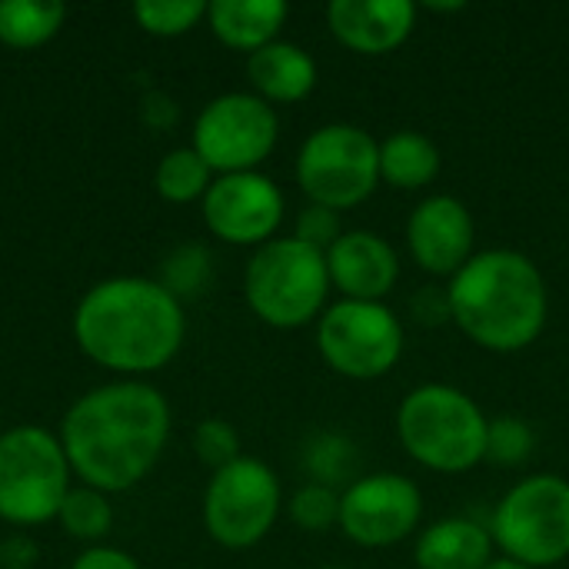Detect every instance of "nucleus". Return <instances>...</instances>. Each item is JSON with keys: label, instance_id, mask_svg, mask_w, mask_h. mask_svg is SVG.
Listing matches in <instances>:
<instances>
[{"label": "nucleus", "instance_id": "2", "mask_svg": "<svg viewBox=\"0 0 569 569\" xmlns=\"http://www.w3.org/2000/svg\"><path fill=\"white\" fill-rule=\"evenodd\" d=\"M187 337L180 297L150 277H107L73 310L77 347L113 373H153L167 367Z\"/></svg>", "mask_w": 569, "mask_h": 569}, {"label": "nucleus", "instance_id": "28", "mask_svg": "<svg viewBox=\"0 0 569 569\" xmlns=\"http://www.w3.org/2000/svg\"><path fill=\"white\" fill-rule=\"evenodd\" d=\"M293 237L303 240L307 247L327 253L340 237H343V223H340V213L323 207V203H307L300 213H297V227H293Z\"/></svg>", "mask_w": 569, "mask_h": 569}, {"label": "nucleus", "instance_id": "31", "mask_svg": "<svg viewBox=\"0 0 569 569\" xmlns=\"http://www.w3.org/2000/svg\"><path fill=\"white\" fill-rule=\"evenodd\" d=\"M70 569H140V563L120 547L97 543V547H87Z\"/></svg>", "mask_w": 569, "mask_h": 569}, {"label": "nucleus", "instance_id": "7", "mask_svg": "<svg viewBox=\"0 0 569 569\" xmlns=\"http://www.w3.org/2000/svg\"><path fill=\"white\" fill-rule=\"evenodd\" d=\"M490 537L507 560L530 569L560 567L569 560V480L533 473L513 483L493 507Z\"/></svg>", "mask_w": 569, "mask_h": 569}, {"label": "nucleus", "instance_id": "18", "mask_svg": "<svg viewBox=\"0 0 569 569\" xmlns=\"http://www.w3.org/2000/svg\"><path fill=\"white\" fill-rule=\"evenodd\" d=\"M413 560L417 569H487L493 563L490 527L473 517H443L417 537Z\"/></svg>", "mask_w": 569, "mask_h": 569}, {"label": "nucleus", "instance_id": "10", "mask_svg": "<svg viewBox=\"0 0 569 569\" xmlns=\"http://www.w3.org/2000/svg\"><path fill=\"white\" fill-rule=\"evenodd\" d=\"M280 510V480L257 457H240L230 467L213 470L203 490V527L210 540L227 550H250L267 540Z\"/></svg>", "mask_w": 569, "mask_h": 569}, {"label": "nucleus", "instance_id": "19", "mask_svg": "<svg viewBox=\"0 0 569 569\" xmlns=\"http://www.w3.org/2000/svg\"><path fill=\"white\" fill-rule=\"evenodd\" d=\"M287 17L290 7L283 0H213L207 7L213 37L243 53H257L260 47L280 40Z\"/></svg>", "mask_w": 569, "mask_h": 569}, {"label": "nucleus", "instance_id": "24", "mask_svg": "<svg viewBox=\"0 0 569 569\" xmlns=\"http://www.w3.org/2000/svg\"><path fill=\"white\" fill-rule=\"evenodd\" d=\"M207 0H137L133 20L153 37H180L207 20Z\"/></svg>", "mask_w": 569, "mask_h": 569}, {"label": "nucleus", "instance_id": "25", "mask_svg": "<svg viewBox=\"0 0 569 569\" xmlns=\"http://www.w3.org/2000/svg\"><path fill=\"white\" fill-rule=\"evenodd\" d=\"M290 520L303 530V533H327L333 527H340V493L327 483H303L290 503Z\"/></svg>", "mask_w": 569, "mask_h": 569}, {"label": "nucleus", "instance_id": "3", "mask_svg": "<svg viewBox=\"0 0 569 569\" xmlns=\"http://www.w3.org/2000/svg\"><path fill=\"white\" fill-rule=\"evenodd\" d=\"M450 320L490 353H520L533 347L550 317L543 270L520 250L490 247L450 277Z\"/></svg>", "mask_w": 569, "mask_h": 569}, {"label": "nucleus", "instance_id": "22", "mask_svg": "<svg viewBox=\"0 0 569 569\" xmlns=\"http://www.w3.org/2000/svg\"><path fill=\"white\" fill-rule=\"evenodd\" d=\"M213 177L217 173L207 167V160L193 147H173L160 157L153 170V187L170 203H190V200L207 197Z\"/></svg>", "mask_w": 569, "mask_h": 569}, {"label": "nucleus", "instance_id": "11", "mask_svg": "<svg viewBox=\"0 0 569 569\" xmlns=\"http://www.w3.org/2000/svg\"><path fill=\"white\" fill-rule=\"evenodd\" d=\"M280 137L277 110L253 90H230L203 103L193 120V150L220 173L260 170Z\"/></svg>", "mask_w": 569, "mask_h": 569}, {"label": "nucleus", "instance_id": "17", "mask_svg": "<svg viewBox=\"0 0 569 569\" xmlns=\"http://www.w3.org/2000/svg\"><path fill=\"white\" fill-rule=\"evenodd\" d=\"M247 77L253 93L273 103H300L313 93L320 70L310 50L293 40H273L247 57Z\"/></svg>", "mask_w": 569, "mask_h": 569}, {"label": "nucleus", "instance_id": "15", "mask_svg": "<svg viewBox=\"0 0 569 569\" xmlns=\"http://www.w3.org/2000/svg\"><path fill=\"white\" fill-rule=\"evenodd\" d=\"M330 287L343 300L383 303L400 280V257L390 240L373 230H343V237L327 250Z\"/></svg>", "mask_w": 569, "mask_h": 569}, {"label": "nucleus", "instance_id": "8", "mask_svg": "<svg viewBox=\"0 0 569 569\" xmlns=\"http://www.w3.org/2000/svg\"><path fill=\"white\" fill-rule=\"evenodd\" d=\"M293 173L310 203L353 210L380 187V140L357 123H323L300 143Z\"/></svg>", "mask_w": 569, "mask_h": 569}, {"label": "nucleus", "instance_id": "33", "mask_svg": "<svg viewBox=\"0 0 569 569\" xmlns=\"http://www.w3.org/2000/svg\"><path fill=\"white\" fill-rule=\"evenodd\" d=\"M37 560V543L30 537H7L0 543V569H30Z\"/></svg>", "mask_w": 569, "mask_h": 569}, {"label": "nucleus", "instance_id": "12", "mask_svg": "<svg viewBox=\"0 0 569 569\" xmlns=\"http://www.w3.org/2000/svg\"><path fill=\"white\" fill-rule=\"evenodd\" d=\"M423 493L403 473H367L340 493V530L363 550H383L417 533Z\"/></svg>", "mask_w": 569, "mask_h": 569}, {"label": "nucleus", "instance_id": "26", "mask_svg": "<svg viewBox=\"0 0 569 569\" xmlns=\"http://www.w3.org/2000/svg\"><path fill=\"white\" fill-rule=\"evenodd\" d=\"M537 450V433L523 417L503 413L490 420L487 430V460L500 463V467H520L530 460V453Z\"/></svg>", "mask_w": 569, "mask_h": 569}, {"label": "nucleus", "instance_id": "9", "mask_svg": "<svg viewBox=\"0 0 569 569\" xmlns=\"http://www.w3.org/2000/svg\"><path fill=\"white\" fill-rule=\"evenodd\" d=\"M403 320L373 300H333L317 320V350L323 363L347 380H380L403 357Z\"/></svg>", "mask_w": 569, "mask_h": 569}, {"label": "nucleus", "instance_id": "16", "mask_svg": "<svg viewBox=\"0 0 569 569\" xmlns=\"http://www.w3.org/2000/svg\"><path fill=\"white\" fill-rule=\"evenodd\" d=\"M330 33L353 53L383 57L417 30L413 0H333L327 7Z\"/></svg>", "mask_w": 569, "mask_h": 569}, {"label": "nucleus", "instance_id": "21", "mask_svg": "<svg viewBox=\"0 0 569 569\" xmlns=\"http://www.w3.org/2000/svg\"><path fill=\"white\" fill-rule=\"evenodd\" d=\"M67 7L60 0H3L0 3V43L13 50L43 47L60 33Z\"/></svg>", "mask_w": 569, "mask_h": 569}, {"label": "nucleus", "instance_id": "23", "mask_svg": "<svg viewBox=\"0 0 569 569\" xmlns=\"http://www.w3.org/2000/svg\"><path fill=\"white\" fill-rule=\"evenodd\" d=\"M57 523L63 527L67 537L97 547L110 533V527H113V507H110L107 493L80 483V487H70V493L63 497Z\"/></svg>", "mask_w": 569, "mask_h": 569}, {"label": "nucleus", "instance_id": "30", "mask_svg": "<svg viewBox=\"0 0 569 569\" xmlns=\"http://www.w3.org/2000/svg\"><path fill=\"white\" fill-rule=\"evenodd\" d=\"M350 463H353V447L343 437L330 433V437H320L310 447V470H313L317 483L333 487L337 480H343L350 473Z\"/></svg>", "mask_w": 569, "mask_h": 569}, {"label": "nucleus", "instance_id": "1", "mask_svg": "<svg viewBox=\"0 0 569 569\" xmlns=\"http://www.w3.org/2000/svg\"><path fill=\"white\" fill-rule=\"evenodd\" d=\"M57 437L80 483L107 497L123 493L163 457L170 403L153 383L113 380L73 400Z\"/></svg>", "mask_w": 569, "mask_h": 569}, {"label": "nucleus", "instance_id": "32", "mask_svg": "<svg viewBox=\"0 0 569 569\" xmlns=\"http://www.w3.org/2000/svg\"><path fill=\"white\" fill-rule=\"evenodd\" d=\"M410 313H413L420 323H427V327L450 320V300H447V290H437V287H423V290H417V297H413V303H410Z\"/></svg>", "mask_w": 569, "mask_h": 569}, {"label": "nucleus", "instance_id": "36", "mask_svg": "<svg viewBox=\"0 0 569 569\" xmlns=\"http://www.w3.org/2000/svg\"><path fill=\"white\" fill-rule=\"evenodd\" d=\"M320 569H347V567H320Z\"/></svg>", "mask_w": 569, "mask_h": 569}, {"label": "nucleus", "instance_id": "34", "mask_svg": "<svg viewBox=\"0 0 569 569\" xmlns=\"http://www.w3.org/2000/svg\"><path fill=\"white\" fill-rule=\"evenodd\" d=\"M487 569H530L523 567V563H517V560H507V557H493V563Z\"/></svg>", "mask_w": 569, "mask_h": 569}, {"label": "nucleus", "instance_id": "6", "mask_svg": "<svg viewBox=\"0 0 569 569\" xmlns=\"http://www.w3.org/2000/svg\"><path fill=\"white\" fill-rule=\"evenodd\" d=\"M70 460L57 433L23 423L0 433V520L40 527L57 520L70 493Z\"/></svg>", "mask_w": 569, "mask_h": 569}, {"label": "nucleus", "instance_id": "29", "mask_svg": "<svg viewBox=\"0 0 569 569\" xmlns=\"http://www.w3.org/2000/svg\"><path fill=\"white\" fill-rule=\"evenodd\" d=\"M210 277V260L200 247H183L167 260V280H160L173 297H190Z\"/></svg>", "mask_w": 569, "mask_h": 569}, {"label": "nucleus", "instance_id": "35", "mask_svg": "<svg viewBox=\"0 0 569 569\" xmlns=\"http://www.w3.org/2000/svg\"><path fill=\"white\" fill-rule=\"evenodd\" d=\"M427 10H433V13H453V10H463V3H427Z\"/></svg>", "mask_w": 569, "mask_h": 569}, {"label": "nucleus", "instance_id": "14", "mask_svg": "<svg viewBox=\"0 0 569 569\" xmlns=\"http://www.w3.org/2000/svg\"><path fill=\"white\" fill-rule=\"evenodd\" d=\"M407 247L430 277H453L473 260L477 223L470 207L453 193L423 197L407 217Z\"/></svg>", "mask_w": 569, "mask_h": 569}, {"label": "nucleus", "instance_id": "37", "mask_svg": "<svg viewBox=\"0 0 569 569\" xmlns=\"http://www.w3.org/2000/svg\"><path fill=\"white\" fill-rule=\"evenodd\" d=\"M0 433H3V430H0Z\"/></svg>", "mask_w": 569, "mask_h": 569}, {"label": "nucleus", "instance_id": "20", "mask_svg": "<svg viewBox=\"0 0 569 569\" xmlns=\"http://www.w3.org/2000/svg\"><path fill=\"white\" fill-rule=\"evenodd\" d=\"M443 170L440 147L420 130H393L380 140V183L393 190H423Z\"/></svg>", "mask_w": 569, "mask_h": 569}, {"label": "nucleus", "instance_id": "5", "mask_svg": "<svg viewBox=\"0 0 569 569\" xmlns=\"http://www.w3.org/2000/svg\"><path fill=\"white\" fill-rule=\"evenodd\" d=\"M243 297L257 320L277 330H300L320 320L330 297L327 253L297 237H273L247 260Z\"/></svg>", "mask_w": 569, "mask_h": 569}, {"label": "nucleus", "instance_id": "13", "mask_svg": "<svg viewBox=\"0 0 569 569\" xmlns=\"http://www.w3.org/2000/svg\"><path fill=\"white\" fill-rule=\"evenodd\" d=\"M203 203V223L210 233L233 247H263L283 223V190L260 170L213 177Z\"/></svg>", "mask_w": 569, "mask_h": 569}, {"label": "nucleus", "instance_id": "4", "mask_svg": "<svg viewBox=\"0 0 569 569\" xmlns=\"http://www.w3.org/2000/svg\"><path fill=\"white\" fill-rule=\"evenodd\" d=\"M490 420L480 403L450 383H423L397 407L400 447L433 473H467L487 460Z\"/></svg>", "mask_w": 569, "mask_h": 569}, {"label": "nucleus", "instance_id": "27", "mask_svg": "<svg viewBox=\"0 0 569 569\" xmlns=\"http://www.w3.org/2000/svg\"><path fill=\"white\" fill-rule=\"evenodd\" d=\"M193 453L210 470H223L243 457L240 453V433L233 430V423H227L220 417H207L193 430Z\"/></svg>", "mask_w": 569, "mask_h": 569}]
</instances>
